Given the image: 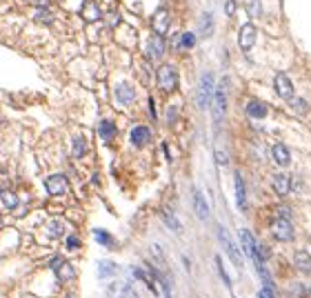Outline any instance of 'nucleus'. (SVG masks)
I'll return each mask as SVG.
<instances>
[{"label": "nucleus", "instance_id": "nucleus-30", "mask_svg": "<svg viewBox=\"0 0 311 298\" xmlns=\"http://www.w3.org/2000/svg\"><path fill=\"white\" fill-rule=\"evenodd\" d=\"M163 220H164V225H167L169 229H174L176 234H180V231H182V225L178 223V218H176L174 214H169V211H163Z\"/></svg>", "mask_w": 311, "mask_h": 298}, {"label": "nucleus", "instance_id": "nucleus-39", "mask_svg": "<svg viewBox=\"0 0 311 298\" xmlns=\"http://www.w3.org/2000/svg\"><path fill=\"white\" fill-rule=\"evenodd\" d=\"M149 111H151V116L156 118V103H153V98H149Z\"/></svg>", "mask_w": 311, "mask_h": 298}, {"label": "nucleus", "instance_id": "nucleus-14", "mask_svg": "<svg viewBox=\"0 0 311 298\" xmlns=\"http://www.w3.org/2000/svg\"><path fill=\"white\" fill-rule=\"evenodd\" d=\"M191 200H194V211L196 216L200 220H207L209 218V205H207L205 196H202L200 189H194V193H191Z\"/></svg>", "mask_w": 311, "mask_h": 298}, {"label": "nucleus", "instance_id": "nucleus-16", "mask_svg": "<svg viewBox=\"0 0 311 298\" xmlns=\"http://www.w3.org/2000/svg\"><path fill=\"white\" fill-rule=\"evenodd\" d=\"M100 16H102V11H100V7H98V2H96V0H84V2H82V18H84V22H96Z\"/></svg>", "mask_w": 311, "mask_h": 298}, {"label": "nucleus", "instance_id": "nucleus-28", "mask_svg": "<svg viewBox=\"0 0 311 298\" xmlns=\"http://www.w3.org/2000/svg\"><path fill=\"white\" fill-rule=\"evenodd\" d=\"M0 198H2L5 207H9V210H16L18 207V196L14 192H9V189H0Z\"/></svg>", "mask_w": 311, "mask_h": 298}, {"label": "nucleus", "instance_id": "nucleus-8", "mask_svg": "<svg viewBox=\"0 0 311 298\" xmlns=\"http://www.w3.org/2000/svg\"><path fill=\"white\" fill-rule=\"evenodd\" d=\"M151 25H153V32L160 34V36H164V34L169 32V27H171V16H169L167 7L156 9V14H153V18H151Z\"/></svg>", "mask_w": 311, "mask_h": 298}, {"label": "nucleus", "instance_id": "nucleus-32", "mask_svg": "<svg viewBox=\"0 0 311 298\" xmlns=\"http://www.w3.org/2000/svg\"><path fill=\"white\" fill-rule=\"evenodd\" d=\"M249 14H251V18L262 16V5H260V0H251V2H249Z\"/></svg>", "mask_w": 311, "mask_h": 298}, {"label": "nucleus", "instance_id": "nucleus-34", "mask_svg": "<svg viewBox=\"0 0 311 298\" xmlns=\"http://www.w3.org/2000/svg\"><path fill=\"white\" fill-rule=\"evenodd\" d=\"M216 265H218V269H220V276H222V280H225V285H227V287H231V280H229L227 272H225V267H222V258L220 256H216Z\"/></svg>", "mask_w": 311, "mask_h": 298}, {"label": "nucleus", "instance_id": "nucleus-2", "mask_svg": "<svg viewBox=\"0 0 311 298\" xmlns=\"http://www.w3.org/2000/svg\"><path fill=\"white\" fill-rule=\"evenodd\" d=\"M225 111H227V87H225V80H222L216 87V91H213V98H211V114H213V123L216 125L222 123Z\"/></svg>", "mask_w": 311, "mask_h": 298}, {"label": "nucleus", "instance_id": "nucleus-23", "mask_svg": "<svg viewBox=\"0 0 311 298\" xmlns=\"http://www.w3.org/2000/svg\"><path fill=\"white\" fill-rule=\"evenodd\" d=\"M33 20L38 25H51L53 22V14L49 11V7H38L36 14H33Z\"/></svg>", "mask_w": 311, "mask_h": 298}, {"label": "nucleus", "instance_id": "nucleus-6", "mask_svg": "<svg viewBox=\"0 0 311 298\" xmlns=\"http://www.w3.org/2000/svg\"><path fill=\"white\" fill-rule=\"evenodd\" d=\"M136 96H138L136 87L129 83H118L116 87H114V98H116V103L122 107L133 105V103H136Z\"/></svg>", "mask_w": 311, "mask_h": 298}, {"label": "nucleus", "instance_id": "nucleus-9", "mask_svg": "<svg viewBox=\"0 0 311 298\" xmlns=\"http://www.w3.org/2000/svg\"><path fill=\"white\" fill-rule=\"evenodd\" d=\"M271 234H274L278 241H291V238H294V227H291L289 218L274 220V225H271Z\"/></svg>", "mask_w": 311, "mask_h": 298}, {"label": "nucleus", "instance_id": "nucleus-35", "mask_svg": "<svg viewBox=\"0 0 311 298\" xmlns=\"http://www.w3.org/2000/svg\"><path fill=\"white\" fill-rule=\"evenodd\" d=\"M216 162L220 165V167H227V165H229V156L225 152H220V149H216Z\"/></svg>", "mask_w": 311, "mask_h": 298}, {"label": "nucleus", "instance_id": "nucleus-13", "mask_svg": "<svg viewBox=\"0 0 311 298\" xmlns=\"http://www.w3.org/2000/svg\"><path fill=\"white\" fill-rule=\"evenodd\" d=\"M129 140H131L133 147H145L149 145V140H151V129L145 125H138L131 129V134H129Z\"/></svg>", "mask_w": 311, "mask_h": 298}, {"label": "nucleus", "instance_id": "nucleus-18", "mask_svg": "<svg viewBox=\"0 0 311 298\" xmlns=\"http://www.w3.org/2000/svg\"><path fill=\"white\" fill-rule=\"evenodd\" d=\"M213 16H211L209 11H205V14H200V18H198V34L205 38H209L211 34H213Z\"/></svg>", "mask_w": 311, "mask_h": 298}, {"label": "nucleus", "instance_id": "nucleus-26", "mask_svg": "<svg viewBox=\"0 0 311 298\" xmlns=\"http://www.w3.org/2000/svg\"><path fill=\"white\" fill-rule=\"evenodd\" d=\"M294 263H295V267H298V269H302V272H309V269H311V256L307 254V251H295Z\"/></svg>", "mask_w": 311, "mask_h": 298}, {"label": "nucleus", "instance_id": "nucleus-4", "mask_svg": "<svg viewBox=\"0 0 311 298\" xmlns=\"http://www.w3.org/2000/svg\"><path fill=\"white\" fill-rule=\"evenodd\" d=\"M216 231H218V238H220L222 247L227 249V254H229V258H231V263L238 267V269H240V267H243V256H240V249H238V245L231 241V236H229L227 231H225V227L218 225Z\"/></svg>", "mask_w": 311, "mask_h": 298}, {"label": "nucleus", "instance_id": "nucleus-21", "mask_svg": "<svg viewBox=\"0 0 311 298\" xmlns=\"http://www.w3.org/2000/svg\"><path fill=\"white\" fill-rule=\"evenodd\" d=\"M267 105L264 103H260V100H249L247 103V114L249 118H256V121H260V118H264L267 116Z\"/></svg>", "mask_w": 311, "mask_h": 298}, {"label": "nucleus", "instance_id": "nucleus-1", "mask_svg": "<svg viewBox=\"0 0 311 298\" xmlns=\"http://www.w3.org/2000/svg\"><path fill=\"white\" fill-rule=\"evenodd\" d=\"M213 91H216V83H213V73L205 71L200 76V83H198V91H196V100H198V109H207L211 105V98H213Z\"/></svg>", "mask_w": 311, "mask_h": 298}, {"label": "nucleus", "instance_id": "nucleus-33", "mask_svg": "<svg viewBox=\"0 0 311 298\" xmlns=\"http://www.w3.org/2000/svg\"><path fill=\"white\" fill-rule=\"evenodd\" d=\"M291 109L294 111H300V114H305L309 107H307V100L305 98H295V100H291Z\"/></svg>", "mask_w": 311, "mask_h": 298}, {"label": "nucleus", "instance_id": "nucleus-5", "mask_svg": "<svg viewBox=\"0 0 311 298\" xmlns=\"http://www.w3.org/2000/svg\"><path fill=\"white\" fill-rule=\"evenodd\" d=\"M45 189L49 196H63L69 192V180L65 174H51L45 178Z\"/></svg>", "mask_w": 311, "mask_h": 298}, {"label": "nucleus", "instance_id": "nucleus-17", "mask_svg": "<svg viewBox=\"0 0 311 298\" xmlns=\"http://www.w3.org/2000/svg\"><path fill=\"white\" fill-rule=\"evenodd\" d=\"M271 158H274L276 165H280V167H287L291 162V156H289V149H287L285 145H274L271 147Z\"/></svg>", "mask_w": 311, "mask_h": 298}, {"label": "nucleus", "instance_id": "nucleus-22", "mask_svg": "<svg viewBox=\"0 0 311 298\" xmlns=\"http://www.w3.org/2000/svg\"><path fill=\"white\" fill-rule=\"evenodd\" d=\"M98 134H100L102 140L109 142L111 138L116 136V125H114L111 121H100V125H98Z\"/></svg>", "mask_w": 311, "mask_h": 298}, {"label": "nucleus", "instance_id": "nucleus-15", "mask_svg": "<svg viewBox=\"0 0 311 298\" xmlns=\"http://www.w3.org/2000/svg\"><path fill=\"white\" fill-rule=\"evenodd\" d=\"M233 183H236V203H238V210H247V189H245V180H243V174L236 172L233 174Z\"/></svg>", "mask_w": 311, "mask_h": 298}, {"label": "nucleus", "instance_id": "nucleus-40", "mask_svg": "<svg viewBox=\"0 0 311 298\" xmlns=\"http://www.w3.org/2000/svg\"><path fill=\"white\" fill-rule=\"evenodd\" d=\"M33 2H36L38 7H49L51 5V0H33Z\"/></svg>", "mask_w": 311, "mask_h": 298}, {"label": "nucleus", "instance_id": "nucleus-38", "mask_svg": "<svg viewBox=\"0 0 311 298\" xmlns=\"http://www.w3.org/2000/svg\"><path fill=\"white\" fill-rule=\"evenodd\" d=\"M258 298H276L274 296V287H262L258 292Z\"/></svg>", "mask_w": 311, "mask_h": 298}, {"label": "nucleus", "instance_id": "nucleus-41", "mask_svg": "<svg viewBox=\"0 0 311 298\" xmlns=\"http://www.w3.org/2000/svg\"><path fill=\"white\" fill-rule=\"evenodd\" d=\"M309 292H311V289H309Z\"/></svg>", "mask_w": 311, "mask_h": 298}, {"label": "nucleus", "instance_id": "nucleus-37", "mask_svg": "<svg viewBox=\"0 0 311 298\" xmlns=\"http://www.w3.org/2000/svg\"><path fill=\"white\" fill-rule=\"evenodd\" d=\"M67 247H69V249H78V247H80V238H78V236H69V238H67Z\"/></svg>", "mask_w": 311, "mask_h": 298}, {"label": "nucleus", "instance_id": "nucleus-12", "mask_svg": "<svg viewBox=\"0 0 311 298\" xmlns=\"http://www.w3.org/2000/svg\"><path fill=\"white\" fill-rule=\"evenodd\" d=\"M49 265H51V269L53 272H56V276L60 278V280H71V278L76 276V272H74V267L69 265L67 261H63V258H51V263H49Z\"/></svg>", "mask_w": 311, "mask_h": 298}, {"label": "nucleus", "instance_id": "nucleus-10", "mask_svg": "<svg viewBox=\"0 0 311 298\" xmlns=\"http://www.w3.org/2000/svg\"><path fill=\"white\" fill-rule=\"evenodd\" d=\"M253 42H256V27L253 25H243L240 27V32H238V45L243 52H249L253 47Z\"/></svg>", "mask_w": 311, "mask_h": 298}, {"label": "nucleus", "instance_id": "nucleus-19", "mask_svg": "<svg viewBox=\"0 0 311 298\" xmlns=\"http://www.w3.org/2000/svg\"><path fill=\"white\" fill-rule=\"evenodd\" d=\"M274 192L278 193V196H287L289 193V189H291V180H289V176L287 174H276L274 176Z\"/></svg>", "mask_w": 311, "mask_h": 298}, {"label": "nucleus", "instance_id": "nucleus-27", "mask_svg": "<svg viewBox=\"0 0 311 298\" xmlns=\"http://www.w3.org/2000/svg\"><path fill=\"white\" fill-rule=\"evenodd\" d=\"M94 238L100 243L102 247H107V249H114V243H116V241H114V236L107 234L105 229H94Z\"/></svg>", "mask_w": 311, "mask_h": 298}, {"label": "nucleus", "instance_id": "nucleus-3", "mask_svg": "<svg viewBox=\"0 0 311 298\" xmlns=\"http://www.w3.org/2000/svg\"><path fill=\"white\" fill-rule=\"evenodd\" d=\"M156 80H158V87L163 91H174L178 87V71H176L174 65H160L158 71H156Z\"/></svg>", "mask_w": 311, "mask_h": 298}, {"label": "nucleus", "instance_id": "nucleus-25", "mask_svg": "<svg viewBox=\"0 0 311 298\" xmlns=\"http://www.w3.org/2000/svg\"><path fill=\"white\" fill-rule=\"evenodd\" d=\"M45 231H47L49 238H58V236H63V231H65V223L63 220H49Z\"/></svg>", "mask_w": 311, "mask_h": 298}, {"label": "nucleus", "instance_id": "nucleus-29", "mask_svg": "<svg viewBox=\"0 0 311 298\" xmlns=\"http://www.w3.org/2000/svg\"><path fill=\"white\" fill-rule=\"evenodd\" d=\"M87 154V138L76 136L74 138V158H82Z\"/></svg>", "mask_w": 311, "mask_h": 298}, {"label": "nucleus", "instance_id": "nucleus-11", "mask_svg": "<svg viewBox=\"0 0 311 298\" xmlns=\"http://www.w3.org/2000/svg\"><path fill=\"white\" fill-rule=\"evenodd\" d=\"M274 89L280 98H291L294 96V83L287 78L285 73H276L274 76Z\"/></svg>", "mask_w": 311, "mask_h": 298}, {"label": "nucleus", "instance_id": "nucleus-7", "mask_svg": "<svg viewBox=\"0 0 311 298\" xmlns=\"http://www.w3.org/2000/svg\"><path fill=\"white\" fill-rule=\"evenodd\" d=\"M167 52V45H164V36L160 34H153L147 42V60H160Z\"/></svg>", "mask_w": 311, "mask_h": 298}, {"label": "nucleus", "instance_id": "nucleus-31", "mask_svg": "<svg viewBox=\"0 0 311 298\" xmlns=\"http://www.w3.org/2000/svg\"><path fill=\"white\" fill-rule=\"evenodd\" d=\"M194 45H196V34H194V32H185V34H180V42H178V47L191 49Z\"/></svg>", "mask_w": 311, "mask_h": 298}, {"label": "nucleus", "instance_id": "nucleus-20", "mask_svg": "<svg viewBox=\"0 0 311 298\" xmlns=\"http://www.w3.org/2000/svg\"><path fill=\"white\" fill-rule=\"evenodd\" d=\"M240 243H243V249L247 251V256L251 258H256V241H253V236H251V231L249 229H240Z\"/></svg>", "mask_w": 311, "mask_h": 298}, {"label": "nucleus", "instance_id": "nucleus-24", "mask_svg": "<svg viewBox=\"0 0 311 298\" xmlns=\"http://www.w3.org/2000/svg\"><path fill=\"white\" fill-rule=\"evenodd\" d=\"M116 272H118L116 263H111V261H100L98 263V276L100 278H109V276H114Z\"/></svg>", "mask_w": 311, "mask_h": 298}, {"label": "nucleus", "instance_id": "nucleus-36", "mask_svg": "<svg viewBox=\"0 0 311 298\" xmlns=\"http://www.w3.org/2000/svg\"><path fill=\"white\" fill-rule=\"evenodd\" d=\"M236 0H227V2H225V14H227V16H233V14H236Z\"/></svg>", "mask_w": 311, "mask_h": 298}]
</instances>
